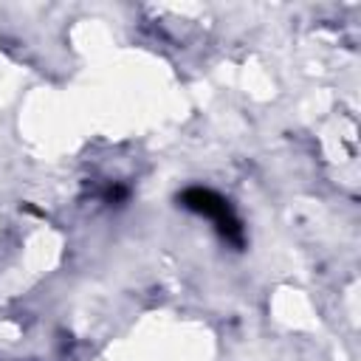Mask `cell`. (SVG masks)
Instances as JSON below:
<instances>
[{
	"label": "cell",
	"mask_w": 361,
	"mask_h": 361,
	"mask_svg": "<svg viewBox=\"0 0 361 361\" xmlns=\"http://www.w3.org/2000/svg\"><path fill=\"white\" fill-rule=\"evenodd\" d=\"M178 200H180V203H183L189 212H197V214L209 217V220L214 223L217 234H220L226 243H231V245H237V248L245 243L240 217L231 212L228 200H226V197H220L217 192L203 189V186H192V189L180 192V197H178Z\"/></svg>",
	"instance_id": "obj_1"
}]
</instances>
